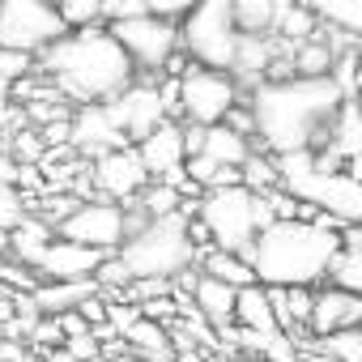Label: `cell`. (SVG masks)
I'll use <instances>...</instances> for the list:
<instances>
[{"label":"cell","mask_w":362,"mask_h":362,"mask_svg":"<svg viewBox=\"0 0 362 362\" xmlns=\"http://www.w3.org/2000/svg\"><path fill=\"white\" fill-rule=\"evenodd\" d=\"M136 149H141L149 175H158V179H166L170 170H179V166L188 162V136H184V128L170 124V119H162L149 136H141Z\"/></svg>","instance_id":"obj_16"},{"label":"cell","mask_w":362,"mask_h":362,"mask_svg":"<svg viewBox=\"0 0 362 362\" xmlns=\"http://www.w3.org/2000/svg\"><path fill=\"white\" fill-rule=\"evenodd\" d=\"M9 94H13V81L0 77V124H9V119H13V103H9Z\"/></svg>","instance_id":"obj_40"},{"label":"cell","mask_w":362,"mask_h":362,"mask_svg":"<svg viewBox=\"0 0 362 362\" xmlns=\"http://www.w3.org/2000/svg\"><path fill=\"white\" fill-rule=\"evenodd\" d=\"M107 9H111V18H115V13L124 9V0H107Z\"/></svg>","instance_id":"obj_43"},{"label":"cell","mask_w":362,"mask_h":362,"mask_svg":"<svg viewBox=\"0 0 362 362\" xmlns=\"http://www.w3.org/2000/svg\"><path fill=\"white\" fill-rule=\"evenodd\" d=\"M235 103H239V86L226 69H209L192 60V69L179 77V111L192 124H222Z\"/></svg>","instance_id":"obj_10"},{"label":"cell","mask_w":362,"mask_h":362,"mask_svg":"<svg viewBox=\"0 0 362 362\" xmlns=\"http://www.w3.org/2000/svg\"><path fill=\"white\" fill-rule=\"evenodd\" d=\"M332 286H345L354 294H362V226H349L345 230V243L332 260V273H328Z\"/></svg>","instance_id":"obj_25"},{"label":"cell","mask_w":362,"mask_h":362,"mask_svg":"<svg viewBox=\"0 0 362 362\" xmlns=\"http://www.w3.org/2000/svg\"><path fill=\"white\" fill-rule=\"evenodd\" d=\"M303 362H345V358H337V354H328V349H320V354H307Z\"/></svg>","instance_id":"obj_42"},{"label":"cell","mask_w":362,"mask_h":362,"mask_svg":"<svg viewBox=\"0 0 362 362\" xmlns=\"http://www.w3.org/2000/svg\"><path fill=\"white\" fill-rule=\"evenodd\" d=\"M73 124V145L77 149H86V153H107V149H119V145H128V132L115 124V115H111V107L107 103H81V111L69 119Z\"/></svg>","instance_id":"obj_15"},{"label":"cell","mask_w":362,"mask_h":362,"mask_svg":"<svg viewBox=\"0 0 362 362\" xmlns=\"http://www.w3.org/2000/svg\"><path fill=\"white\" fill-rule=\"evenodd\" d=\"M277 170H281V188L294 192L298 201L315 205L341 226H362V175H345L320 162L315 149L277 153Z\"/></svg>","instance_id":"obj_4"},{"label":"cell","mask_w":362,"mask_h":362,"mask_svg":"<svg viewBox=\"0 0 362 362\" xmlns=\"http://www.w3.org/2000/svg\"><path fill=\"white\" fill-rule=\"evenodd\" d=\"M192 298H197V311L209 320V324H230L235 320V303H239V286L214 277V273H201L192 277Z\"/></svg>","instance_id":"obj_20"},{"label":"cell","mask_w":362,"mask_h":362,"mask_svg":"<svg viewBox=\"0 0 362 362\" xmlns=\"http://www.w3.org/2000/svg\"><path fill=\"white\" fill-rule=\"evenodd\" d=\"M197 5H201V0H145V9H149V13H162V18H175V22H179V18H188Z\"/></svg>","instance_id":"obj_36"},{"label":"cell","mask_w":362,"mask_h":362,"mask_svg":"<svg viewBox=\"0 0 362 362\" xmlns=\"http://www.w3.org/2000/svg\"><path fill=\"white\" fill-rule=\"evenodd\" d=\"M205 273H214V277H222V281H230V286H252V281H260L256 277V269H252V260L243 256V252H226V247H214L209 256H205Z\"/></svg>","instance_id":"obj_28"},{"label":"cell","mask_w":362,"mask_h":362,"mask_svg":"<svg viewBox=\"0 0 362 362\" xmlns=\"http://www.w3.org/2000/svg\"><path fill=\"white\" fill-rule=\"evenodd\" d=\"M56 5H60V13H64L69 30H81V26H98L103 18H111L107 0H56Z\"/></svg>","instance_id":"obj_31"},{"label":"cell","mask_w":362,"mask_h":362,"mask_svg":"<svg viewBox=\"0 0 362 362\" xmlns=\"http://www.w3.org/2000/svg\"><path fill=\"white\" fill-rule=\"evenodd\" d=\"M345 235L337 230V218H277L269 222L247 260L264 286H315L332 273V260L341 252Z\"/></svg>","instance_id":"obj_3"},{"label":"cell","mask_w":362,"mask_h":362,"mask_svg":"<svg viewBox=\"0 0 362 362\" xmlns=\"http://www.w3.org/2000/svg\"><path fill=\"white\" fill-rule=\"evenodd\" d=\"M43 362H81V358H77L73 349H64V345H56V349H47V358H43Z\"/></svg>","instance_id":"obj_41"},{"label":"cell","mask_w":362,"mask_h":362,"mask_svg":"<svg viewBox=\"0 0 362 362\" xmlns=\"http://www.w3.org/2000/svg\"><path fill=\"white\" fill-rule=\"evenodd\" d=\"M124 341H132V349H136V354H145L149 362L170 358V337H166V328H162L153 315H145V311L124 328Z\"/></svg>","instance_id":"obj_26"},{"label":"cell","mask_w":362,"mask_h":362,"mask_svg":"<svg viewBox=\"0 0 362 362\" xmlns=\"http://www.w3.org/2000/svg\"><path fill=\"white\" fill-rule=\"evenodd\" d=\"M47 243H52V222H47V218H26L22 226L9 230V252H13L22 264H30V269H39Z\"/></svg>","instance_id":"obj_24"},{"label":"cell","mask_w":362,"mask_h":362,"mask_svg":"<svg viewBox=\"0 0 362 362\" xmlns=\"http://www.w3.org/2000/svg\"><path fill=\"white\" fill-rule=\"evenodd\" d=\"M243 184H247V188H256V192H273V188H281L277 153H273V158H264V153H252V158L243 162Z\"/></svg>","instance_id":"obj_30"},{"label":"cell","mask_w":362,"mask_h":362,"mask_svg":"<svg viewBox=\"0 0 362 362\" xmlns=\"http://www.w3.org/2000/svg\"><path fill=\"white\" fill-rule=\"evenodd\" d=\"M111 252H103V247H90V243H77V239H52L47 243V252H43V260H39V273L47 277V281H73V277H94L98 273V264L107 260Z\"/></svg>","instance_id":"obj_14"},{"label":"cell","mask_w":362,"mask_h":362,"mask_svg":"<svg viewBox=\"0 0 362 362\" xmlns=\"http://www.w3.org/2000/svg\"><path fill=\"white\" fill-rule=\"evenodd\" d=\"M26 218H30V214H26L22 192L13 188V179L0 175V230H13V226H22Z\"/></svg>","instance_id":"obj_33"},{"label":"cell","mask_w":362,"mask_h":362,"mask_svg":"<svg viewBox=\"0 0 362 362\" xmlns=\"http://www.w3.org/2000/svg\"><path fill=\"white\" fill-rule=\"evenodd\" d=\"M98 277H73V281H47V286H35L30 290V298H35V307L43 311V315H64V311H73V307H81L86 298H94L98 294Z\"/></svg>","instance_id":"obj_19"},{"label":"cell","mask_w":362,"mask_h":362,"mask_svg":"<svg viewBox=\"0 0 362 362\" xmlns=\"http://www.w3.org/2000/svg\"><path fill=\"white\" fill-rule=\"evenodd\" d=\"M43 153V141L35 136V132H22V136H13V158L18 162H35Z\"/></svg>","instance_id":"obj_37"},{"label":"cell","mask_w":362,"mask_h":362,"mask_svg":"<svg viewBox=\"0 0 362 362\" xmlns=\"http://www.w3.org/2000/svg\"><path fill=\"white\" fill-rule=\"evenodd\" d=\"M119 260L128 264L132 281L136 277H179L192 260H197V239L188 226V214H166V218H149L141 230H132L119 243Z\"/></svg>","instance_id":"obj_6"},{"label":"cell","mask_w":362,"mask_h":362,"mask_svg":"<svg viewBox=\"0 0 362 362\" xmlns=\"http://www.w3.org/2000/svg\"><path fill=\"white\" fill-rule=\"evenodd\" d=\"M345 103V86L337 77H286V81H256L252 111L256 136L269 153L315 149L337 111Z\"/></svg>","instance_id":"obj_1"},{"label":"cell","mask_w":362,"mask_h":362,"mask_svg":"<svg viewBox=\"0 0 362 362\" xmlns=\"http://www.w3.org/2000/svg\"><path fill=\"white\" fill-rule=\"evenodd\" d=\"M94 184L111 197V201H132L149 188V166L141 158V149L132 145H119V149H107L98 153L94 162Z\"/></svg>","instance_id":"obj_12"},{"label":"cell","mask_w":362,"mask_h":362,"mask_svg":"<svg viewBox=\"0 0 362 362\" xmlns=\"http://www.w3.org/2000/svg\"><path fill=\"white\" fill-rule=\"evenodd\" d=\"M111 35L128 47L136 69H166L170 56L184 47V30L175 18L162 13H132V18H111Z\"/></svg>","instance_id":"obj_9"},{"label":"cell","mask_w":362,"mask_h":362,"mask_svg":"<svg viewBox=\"0 0 362 362\" xmlns=\"http://www.w3.org/2000/svg\"><path fill=\"white\" fill-rule=\"evenodd\" d=\"M179 205H184V192H179L175 184H166V179H158L153 188L141 192V209L149 218H166V214H179Z\"/></svg>","instance_id":"obj_32"},{"label":"cell","mask_w":362,"mask_h":362,"mask_svg":"<svg viewBox=\"0 0 362 362\" xmlns=\"http://www.w3.org/2000/svg\"><path fill=\"white\" fill-rule=\"evenodd\" d=\"M235 320H239V328H247V332H256V337H277V332H281V315H277L273 290H269L264 281H252V286L239 290Z\"/></svg>","instance_id":"obj_18"},{"label":"cell","mask_w":362,"mask_h":362,"mask_svg":"<svg viewBox=\"0 0 362 362\" xmlns=\"http://www.w3.org/2000/svg\"><path fill=\"white\" fill-rule=\"evenodd\" d=\"M303 5L337 35L362 39V0H303Z\"/></svg>","instance_id":"obj_23"},{"label":"cell","mask_w":362,"mask_h":362,"mask_svg":"<svg viewBox=\"0 0 362 362\" xmlns=\"http://www.w3.org/2000/svg\"><path fill=\"white\" fill-rule=\"evenodd\" d=\"M294 0H235V22L243 35H277L281 13Z\"/></svg>","instance_id":"obj_22"},{"label":"cell","mask_w":362,"mask_h":362,"mask_svg":"<svg viewBox=\"0 0 362 362\" xmlns=\"http://www.w3.org/2000/svg\"><path fill=\"white\" fill-rule=\"evenodd\" d=\"M0 362H30L26 345H13V341H0Z\"/></svg>","instance_id":"obj_39"},{"label":"cell","mask_w":362,"mask_h":362,"mask_svg":"<svg viewBox=\"0 0 362 362\" xmlns=\"http://www.w3.org/2000/svg\"><path fill=\"white\" fill-rule=\"evenodd\" d=\"M179 30H184V52L197 64L235 73L239 39H243L235 22V0H201L188 18H179Z\"/></svg>","instance_id":"obj_7"},{"label":"cell","mask_w":362,"mask_h":362,"mask_svg":"<svg viewBox=\"0 0 362 362\" xmlns=\"http://www.w3.org/2000/svg\"><path fill=\"white\" fill-rule=\"evenodd\" d=\"M239 362H269V358H239Z\"/></svg>","instance_id":"obj_44"},{"label":"cell","mask_w":362,"mask_h":362,"mask_svg":"<svg viewBox=\"0 0 362 362\" xmlns=\"http://www.w3.org/2000/svg\"><path fill=\"white\" fill-rule=\"evenodd\" d=\"M197 218L209 230L214 247L247 256L256 235L269 222H277V209H273L269 192H256L247 184H230V188H205V197L197 201Z\"/></svg>","instance_id":"obj_5"},{"label":"cell","mask_w":362,"mask_h":362,"mask_svg":"<svg viewBox=\"0 0 362 362\" xmlns=\"http://www.w3.org/2000/svg\"><path fill=\"white\" fill-rule=\"evenodd\" d=\"M56 235L90 243V247H103V252H119V243L128 239V214L119 205H111V201H81L56 226Z\"/></svg>","instance_id":"obj_11"},{"label":"cell","mask_w":362,"mask_h":362,"mask_svg":"<svg viewBox=\"0 0 362 362\" xmlns=\"http://www.w3.org/2000/svg\"><path fill=\"white\" fill-rule=\"evenodd\" d=\"M362 324V294L345 290V286H332L324 294H315V311H311V328L320 337L328 332H341V328H358Z\"/></svg>","instance_id":"obj_17"},{"label":"cell","mask_w":362,"mask_h":362,"mask_svg":"<svg viewBox=\"0 0 362 362\" xmlns=\"http://www.w3.org/2000/svg\"><path fill=\"white\" fill-rule=\"evenodd\" d=\"M69 35V22L56 0H0V43L18 52H43Z\"/></svg>","instance_id":"obj_8"},{"label":"cell","mask_w":362,"mask_h":362,"mask_svg":"<svg viewBox=\"0 0 362 362\" xmlns=\"http://www.w3.org/2000/svg\"><path fill=\"white\" fill-rule=\"evenodd\" d=\"M43 73L73 103H111L136 81V60L111 26H81L43 47Z\"/></svg>","instance_id":"obj_2"},{"label":"cell","mask_w":362,"mask_h":362,"mask_svg":"<svg viewBox=\"0 0 362 362\" xmlns=\"http://www.w3.org/2000/svg\"><path fill=\"white\" fill-rule=\"evenodd\" d=\"M332 69H337L332 43H324L320 35L294 43V73H298V77H332Z\"/></svg>","instance_id":"obj_27"},{"label":"cell","mask_w":362,"mask_h":362,"mask_svg":"<svg viewBox=\"0 0 362 362\" xmlns=\"http://www.w3.org/2000/svg\"><path fill=\"white\" fill-rule=\"evenodd\" d=\"M111 107V115H115V124L128 132V141H141V136H149L162 119H166V98H162V86H128L119 98H111L107 103Z\"/></svg>","instance_id":"obj_13"},{"label":"cell","mask_w":362,"mask_h":362,"mask_svg":"<svg viewBox=\"0 0 362 362\" xmlns=\"http://www.w3.org/2000/svg\"><path fill=\"white\" fill-rule=\"evenodd\" d=\"M158 362H170V358H158Z\"/></svg>","instance_id":"obj_45"},{"label":"cell","mask_w":362,"mask_h":362,"mask_svg":"<svg viewBox=\"0 0 362 362\" xmlns=\"http://www.w3.org/2000/svg\"><path fill=\"white\" fill-rule=\"evenodd\" d=\"M320 26H324V22L303 5V0H294V5L281 13V22H277V39H281V43H303V39H315Z\"/></svg>","instance_id":"obj_29"},{"label":"cell","mask_w":362,"mask_h":362,"mask_svg":"<svg viewBox=\"0 0 362 362\" xmlns=\"http://www.w3.org/2000/svg\"><path fill=\"white\" fill-rule=\"evenodd\" d=\"M30 56L35 52H18V47L0 43V77H5V81H22V73L30 69Z\"/></svg>","instance_id":"obj_34"},{"label":"cell","mask_w":362,"mask_h":362,"mask_svg":"<svg viewBox=\"0 0 362 362\" xmlns=\"http://www.w3.org/2000/svg\"><path fill=\"white\" fill-rule=\"evenodd\" d=\"M30 341H35V345H43V349H56L60 341H69V337H64V324H60V315H43V320L30 328Z\"/></svg>","instance_id":"obj_35"},{"label":"cell","mask_w":362,"mask_h":362,"mask_svg":"<svg viewBox=\"0 0 362 362\" xmlns=\"http://www.w3.org/2000/svg\"><path fill=\"white\" fill-rule=\"evenodd\" d=\"M201 153H209L222 166H243L252 158V141H247V132H239V128H230L222 119V124H209L205 128V149Z\"/></svg>","instance_id":"obj_21"},{"label":"cell","mask_w":362,"mask_h":362,"mask_svg":"<svg viewBox=\"0 0 362 362\" xmlns=\"http://www.w3.org/2000/svg\"><path fill=\"white\" fill-rule=\"evenodd\" d=\"M64 349H73L81 362L98 358V341H94V328H90V332H77V337H69V345H64Z\"/></svg>","instance_id":"obj_38"}]
</instances>
